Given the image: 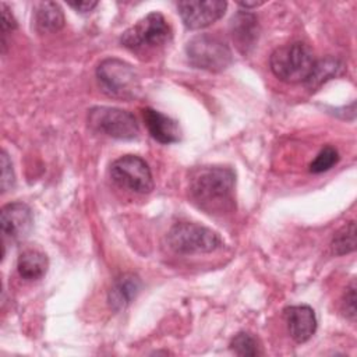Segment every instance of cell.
Returning <instances> with one entry per match:
<instances>
[{
	"label": "cell",
	"mask_w": 357,
	"mask_h": 357,
	"mask_svg": "<svg viewBox=\"0 0 357 357\" xmlns=\"http://www.w3.org/2000/svg\"><path fill=\"white\" fill-rule=\"evenodd\" d=\"M236 173L226 166H204L190 177V197L208 213H223L233 206Z\"/></svg>",
	"instance_id": "cell-1"
},
{
	"label": "cell",
	"mask_w": 357,
	"mask_h": 357,
	"mask_svg": "<svg viewBox=\"0 0 357 357\" xmlns=\"http://www.w3.org/2000/svg\"><path fill=\"white\" fill-rule=\"evenodd\" d=\"M312 49L301 42L287 43L273 50L269 59L271 70L284 82H305L315 66Z\"/></svg>",
	"instance_id": "cell-2"
},
{
	"label": "cell",
	"mask_w": 357,
	"mask_h": 357,
	"mask_svg": "<svg viewBox=\"0 0 357 357\" xmlns=\"http://www.w3.org/2000/svg\"><path fill=\"white\" fill-rule=\"evenodd\" d=\"M172 31L160 13H149L132 26L126 29L120 38L124 47L132 52L149 50L165 45L170 39Z\"/></svg>",
	"instance_id": "cell-3"
},
{
	"label": "cell",
	"mask_w": 357,
	"mask_h": 357,
	"mask_svg": "<svg viewBox=\"0 0 357 357\" xmlns=\"http://www.w3.org/2000/svg\"><path fill=\"white\" fill-rule=\"evenodd\" d=\"M167 244L177 254H201L220 248L222 238L209 227L183 222L169 230Z\"/></svg>",
	"instance_id": "cell-4"
},
{
	"label": "cell",
	"mask_w": 357,
	"mask_h": 357,
	"mask_svg": "<svg viewBox=\"0 0 357 357\" xmlns=\"http://www.w3.org/2000/svg\"><path fill=\"white\" fill-rule=\"evenodd\" d=\"M185 53L194 67L212 73L226 70L233 61L230 47L219 38L208 33H201L190 39Z\"/></svg>",
	"instance_id": "cell-5"
},
{
	"label": "cell",
	"mask_w": 357,
	"mask_h": 357,
	"mask_svg": "<svg viewBox=\"0 0 357 357\" xmlns=\"http://www.w3.org/2000/svg\"><path fill=\"white\" fill-rule=\"evenodd\" d=\"M96 77L103 91L110 96L130 99L139 92V79L135 70L123 60H103L96 68Z\"/></svg>",
	"instance_id": "cell-6"
},
{
	"label": "cell",
	"mask_w": 357,
	"mask_h": 357,
	"mask_svg": "<svg viewBox=\"0 0 357 357\" xmlns=\"http://www.w3.org/2000/svg\"><path fill=\"white\" fill-rule=\"evenodd\" d=\"M88 124L96 132L116 139H132L139 131L132 113L110 106L91 107L88 110Z\"/></svg>",
	"instance_id": "cell-7"
},
{
	"label": "cell",
	"mask_w": 357,
	"mask_h": 357,
	"mask_svg": "<svg viewBox=\"0 0 357 357\" xmlns=\"http://www.w3.org/2000/svg\"><path fill=\"white\" fill-rule=\"evenodd\" d=\"M112 180L130 191L148 194L153 188V178L148 163L137 155H124L110 166Z\"/></svg>",
	"instance_id": "cell-8"
},
{
	"label": "cell",
	"mask_w": 357,
	"mask_h": 357,
	"mask_svg": "<svg viewBox=\"0 0 357 357\" xmlns=\"http://www.w3.org/2000/svg\"><path fill=\"white\" fill-rule=\"evenodd\" d=\"M226 7L227 3L220 0H190L177 3L178 14L188 29H201L212 25L225 14Z\"/></svg>",
	"instance_id": "cell-9"
},
{
	"label": "cell",
	"mask_w": 357,
	"mask_h": 357,
	"mask_svg": "<svg viewBox=\"0 0 357 357\" xmlns=\"http://www.w3.org/2000/svg\"><path fill=\"white\" fill-rule=\"evenodd\" d=\"M0 226L3 234L14 241L28 237L33 227V215L31 208L24 202H10L1 208Z\"/></svg>",
	"instance_id": "cell-10"
},
{
	"label": "cell",
	"mask_w": 357,
	"mask_h": 357,
	"mask_svg": "<svg viewBox=\"0 0 357 357\" xmlns=\"http://www.w3.org/2000/svg\"><path fill=\"white\" fill-rule=\"evenodd\" d=\"M284 319L290 336L297 343H304L317 331L315 312L310 305H290L284 310Z\"/></svg>",
	"instance_id": "cell-11"
},
{
	"label": "cell",
	"mask_w": 357,
	"mask_h": 357,
	"mask_svg": "<svg viewBox=\"0 0 357 357\" xmlns=\"http://www.w3.org/2000/svg\"><path fill=\"white\" fill-rule=\"evenodd\" d=\"M230 32L237 49L241 53H248L254 47L259 35L257 17L247 11H238L230 20Z\"/></svg>",
	"instance_id": "cell-12"
},
{
	"label": "cell",
	"mask_w": 357,
	"mask_h": 357,
	"mask_svg": "<svg viewBox=\"0 0 357 357\" xmlns=\"http://www.w3.org/2000/svg\"><path fill=\"white\" fill-rule=\"evenodd\" d=\"M142 114L145 126L153 139L160 144H173L180 139V128L177 121L151 107L144 109Z\"/></svg>",
	"instance_id": "cell-13"
},
{
	"label": "cell",
	"mask_w": 357,
	"mask_h": 357,
	"mask_svg": "<svg viewBox=\"0 0 357 357\" xmlns=\"http://www.w3.org/2000/svg\"><path fill=\"white\" fill-rule=\"evenodd\" d=\"M141 287V280L134 273H123L119 276L110 291H109V303L110 307L116 311L126 308L137 296Z\"/></svg>",
	"instance_id": "cell-14"
},
{
	"label": "cell",
	"mask_w": 357,
	"mask_h": 357,
	"mask_svg": "<svg viewBox=\"0 0 357 357\" xmlns=\"http://www.w3.org/2000/svg\"><path fill=\"white\" fill-rule=\"evenodd\" d=\"M33 24L38 32H57L64 25V14L61 7L54 1H40L35 6Z\"/></svg>",
	"instance_id": "cell-15"
},
{
	"label": "cell",
	"mask_w": 357,
	"mask_h": 357,
	"mask_svg": "<svg viewBox=\"0 0 357 357\" xmlns=\"http://www.w3.org/2000/svg\"><path fill=\"white\" fill-rule=\"evenodd\" d=\"M49 266L46 254L38 250H25L17 261V271L25 280H38L45 276Z\"/></svg>",
	"instance_id": "cell-16"
},
{
	"label": "cell",
	"mask_w": 357,
	"mask_h": 357,
	"mask_svg": "<svg viewBox=\"0 0 357 357\" xmlns=\"http://www.w3.org/2000/svg\"><path fill=\"white\" fill-rule=\"evenodd\" d=\"M342 68H343L342 63L336 59L326 57V59H322V60H317L311 75L305 81V85L310 89L318 88L322 82L331 79L332 77H336L342 71Z\"/></svg>",
	"instance_id": "cell-17"
},
{
	"label": "cell",
	"mask_w": 357,
	"mask_h": 357,
	"mask_svg": "<svg viewBox=\"0 0 357 357\" xmlns=\"http://www.w3.org/2000/svg\"><path fill=\"white\" fill-rule=\"evenodd\" d=\"M332 251L336 255H344L356 248V223L351 220L339 229L332 238Z\"/></svg>",
	"instance_id": "cell-18"
},
{
	"label": "cell",
	"mask_w": 357,
	"mask_h": 357,
	"mask_svg": "<svg viewBox=\"0 0 357 357\" xmlns=\"http://www.w3.org/2000/svg\"><path fill=\"white\" fill-rule=\"evenodd\" d=\"M230 349L237 356L255 357L261 354L258 340L248 332H238L230 342Z\"/></svg>",
	"instance_id": "cell-19"
},
{
	"label": "cell",
	"mask_w": 357,
	"mask_h": 357,
	"mask_svg": "<svg viewBox=\"0 0 357 357\" xmlns=\"http://www.w3.org/2000/svg\"><path fill=\"white\" fill-rule=\"evenodd\" d=\"M337 160H339L337 151L333 146H325L318 152L315 159L311 162L310 172L315 174L324 173L331 167H333L337 163Z\"/></svg>",
	"instance_id": "cell-20"
},
{
	"label": "cell",
	"mask_w": 357,
	"mask_h": 357,
	"mask_svg": "<svg viewBox=\"0 0 357 357\" xmlns=\"http://www.w3.org/2000/svg\"><path fill=\"white\" fill-rule=\"evenodd\" d=\"M0 165H1V191L6 192L11 190L15 184V176L13 170V163L7 155L6 151H1L0 156Z\"/></svg>",
	"instance_id": "cell-21"
},
{
	"label": "cell",
	"mask_w": 357,
	"mask_h": 357,
	"mask_svg": "<svg viewBox=\"0 0 357 357\" xmlns=\"http://www.w3.org/2000/svg\"><path fill=\"white\" fill-rule=\"evenodd\" d=\"M343 311L349 319H351V321L356 319V286H354V282H351V284L346 290V294L343 298Z\"/></svg>",
	"instance_id": "cell-22"
},
{
	"label": "cell",
	"mask_w": 357,
	"mask_h": 357,
	"mask_svg": "<svg viewBox=\"0 0 357 357\" xmlns=\"http://www.w3.org/2000/svg\"><path fill=\"white\" fill-rule=\"evenodd\" d=\"M0 10H1V31H3V35H6L7 31L17 28V21L4 3H1Z\"/></svg>",
	"instance_id": "cell-23"
},
{
	"label": "cell",
	"mask_w": 357,
	"mask_h": 357,
	"mask_svg": "<svg viewBox=\"0 0 357 357\" xmlns=\"http://www.w3.org/2000/svg\"><path fill=\"white\" fill-rule=\"evenodd\" d=\"M68 6L73 7L75 11L89 13V11H92L98 6V1H89V0H85V1H70Z\"/></svg>",
	"instance_id": "cell-24"
},
{
	"label": "cell",
	"mask_w": 357,
	"mask_h": 357,
	"mask_svg": "<svg viewBox=\"0 0 357 357\" xmlns=\"http://www.w3.org/2000/svg\"><path fill=\"white\" fill-rule=\"evenodd\" d=\"M240 7H243V8H245V10H248V8H254V7H258V6H261L262 4V1H240V3H237Z\"/></svg>",
	"instance_id": "cell-25"
}]
</instances>
